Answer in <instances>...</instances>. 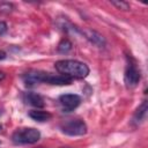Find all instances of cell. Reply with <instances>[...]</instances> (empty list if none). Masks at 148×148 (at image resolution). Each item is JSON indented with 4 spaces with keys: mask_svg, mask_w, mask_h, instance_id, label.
I'll use <instances>...</instances> for the list:
<instances>
[{
    "mask_svg": "<svg viewBox=\"0 0 148 148\" xmlns=\"http://www.w3.org/2000/svg\"><path fill=\"white\" fill-rule=\"evenodd\" d=\"M54 68L59 74L71 79H84L89 74V67L84 62L73 59L58 60L54 64Z\"/></svg>",
    "mask_w": 148,
    "mask_h": 148,
    "instance_id": "1",
    "label": "cell"
},
{
    "mask_svg": "<svg viewBox=\"0 0 148 148\" xmlns=\"http://www.w3.org/2000/svg\"><path fill=\"white\" fill-rule=\"evenodd\" d=\"M39 139H40V132L32 127L17 128L12 135V140L16 145H31V143H36Z\"/></svg>",
    "mask_w": 148,
    "mask_h": 148,
    "instance_id": "2",
    "label": "cell"
},
{
    "mask_svg": "<svg viewBox=\"0 0 148 148\" xmlns=\"http://www.w3.org/2000/svg\"><path fill=\"white\" fill-rule=\"evenodd\" d=\"M60 130L66 135L80 136L87 133V125L81 119H67L60 125Z\"/></svg>",
    "mask_w": 148,
    "mask_h": 148,
    "instance_id": "3",
    "label": "cell"
},
{
    "mask_svg": "<svg viewBox=\"0 0 148 148\" xmlns=\"http://www.w3.org/2000/svg\"><path fill=\"white\" fill-rule=\"evenodd\" d=\"M140 77H141L140 71L136 67L135 62L134 61H130L127 64V66H126L125 74H124V82H125V84L128 88H133V87H135L139 83Z\"/></svg>",
    "mask_w": 148,
    "mask_h": 148,
    "instance_id": "4",
    "label": "cell"
},
{
    "mask_svg": "<svg viewBox=\"0 0 148 148\" xmlns=\"http://www.w3.org/2000/svg\"><path fill=\"white\" fill-rule=\"evenodd\" d=\"M47 72L43 71H30L23 75V82L28 87H34L38 83H45Z\"/></svg>",
    "mask_w": 148,
    "mask_h": 148,
    "instance_id": "5",
    "label": "cell"
},
{
    "mask_svg": "<svg viewBox=\"0 0 148 148\" xmlns=\"http://www.w3.org/2000/svg\"><path fill=\"white\" fill-rule=\"evenodd\" d=\"M59 102L65 111H72L80 105L81 97L76 94H64L59 97Z\"/></svg>",
    "mask_w": 148,
    "mask_h": 148,
    "instance_id": "6",
    "label": "cell"
},
{
    "mask_svg": "<svg viewBox=\"0 0 148 148\" xmlns=\"http://www.w3.org/2000/svg\"><path fill=\"white\" fill-rule=\"evenodd\" d=\"M77 31H80V32H81L88 40H90L92 44H95V45H97V46H99V47H102V46L105 45V38H104L101 34H98V32H96V31H94V30H90V29L80 30V29L77 28Z\"/></svg>",
    "mask_w": 148,
    "mask_h": 148,
    "instance_id": "7",
    "label": "cell"
},
{
    "mask_svg": "<svg viewBox=\"0 0 148 148\" xmlns=\"http://www.w3.org/2000/svg\"><path fill=\"white\" fill-rule=\"evenodd\" d=\"M23 101L29 104V105H32L37 109L39 108H43L44 106V99L43 97L39 95V94H36V92H32V91H29V92H25L23 95Z\"/></svg>",
    "mask_w": 148,
    "mask_h": 148,
    "instance_id": "8",
    "label": "cell"
},
{
    "mask_svg": "<svg viewBox=\"0 0 148 148\" xmlns=\"http://www.w3.org/2000/svg\"><path fill=\"white\" fill-rule=\"evenodd\" d=\"M72 80H73V79L67 77V76L61 75V74H51V73H47V76H46L45 83L64 86V84H71Z\"/></svg>",
    "mask_w": 148,
    "mask_h": 148,
    "instance_id": "9",
    "label": "cell"
},
{
    "mask_svg": "<svg viewBox=\"0 0 148 148\" xmlns=\"http://www.w3.org/2000/svg\"><path fill=\"white\" fill-rule=\"evenodd\" d=\"M29 117L36 121H39V123H45V121H49L51 119V113L47 112V111H43V110H31L29 112Z\"/></svg>",
    "mask_w": 148,
    "mask_h": 148,
    "instance_id": "10",
    "label": "cell"
},
{
    "mask_svg": "<svg viewBox=\"0 0 148 148\" xmlns=\"http://www.w3.org/2000/svg\"><path fill=\"white\" fill-rule=\"evenodd\" d=\"M147 110H148V108H147V102L143 101V102L141 103V105H139V108H138L136 111H135L134 120L138 121V123L143 121V120L146 119V117H147Z\"/></svg>",
    "mask_w": 148,
    "mask_h": 148,
    "instance_id": "11",
    "label": "cell"
},
{
    "mask_svg": "<svg viewBox=\"0 0 148 148\" xmlns=\"http://www.w3.org/2000/svg\"><path fill=\"white\" fill-rule=\"evenodd\" d=\"M72 50V43L67 39V38H64L60 40V43L58 44V51L60 53H67Z\"/></svg>",
    "mask_w": 148,
    "mask_h": 148,
    "instance_id": "12",
    "label": "cell"
},
{
    "mask_svg": "<svg viewBox=\"0 0 148 148\" xmlns=\"http://www.w3.org/2000/svg\"><path fill=\"white\" fill-rule=\"evenodd\" d=\"M111 5H113L117 9H120V10H128L130 9V3L126 1H111Z\"/></svg>",
    "mask_w": 148,
    "mask_h": 148,
    "instance_id": "13",
    "label": "cell"
},
{
    "mask_svg": "<svg viewBox=\"0 0 148 148\" xmlns=\"http://www.w3.org/2000/svg\"><path fill=\"white\" fill-rule=\"evenodd\" d=\"M13 8V6L10 3H2L0 5V10H6V12H10Z\"/></svg>",
    "mask_w": 148,
    "mask_h": 148,
    "instance_id": "14",
    "label": "cell"
},
{
    "mask_svg": "<svg viewBox=\"0 0 148 148\" xmlns=\"http://www.w3.org/2000/svg\"><path fill=\"white\" fill-rule=\"evenodd\" d=\"M6 31H7V24H6V22L0 21V36L3 35Z\"/></svg>",
    "mask_w": 148,
    "mask_h": 148,
    "instance_id": "15",
    "label": "cell"
},
{
    "mask_svg": "<svg viewBox=\"0 0 148 148\" xmlns=\"http://www.w3.org/2000/svg\"><path fill=\"white\" fill-rule=\"evenodd\" d=\"M5 58H6V52L2 51V50H0V60H3Z\"/></svg>",
    "mask_w": 148,
    "mask_h": 148,
    "instance_id": "16",
    "label": "cell"
},
{
    "mask_svg": "<svg viewBox=\"0 0 148 148\" xmlns=\"http://www.w3.org/2000/svg\"><path fill=\"white\" fill-rule=\"evenodd\" d=\"M5 76H6V74H5L3 72H1V71H0V81H2V80L5 79Z\"/></svg>",
    "mask_w": 148,
    "mask_h": 148,
    "instance_id": "17",
    "label": "cell"
},
{
    "mask_svg": "<svg viewBox=\"0 0 148 148\" xmlns=\"http://www.w3.org/2000/svg\"><path fill=\"white\" fill-rule=\"evenodd\" d=\"M1 128H2V126H1V125H0V131H1Z\"/></svg>",
    "mask_w": 148,
    "mask_h": 148,
    "instance_id": "18",
    "label": "cell"
}]
</instances>
